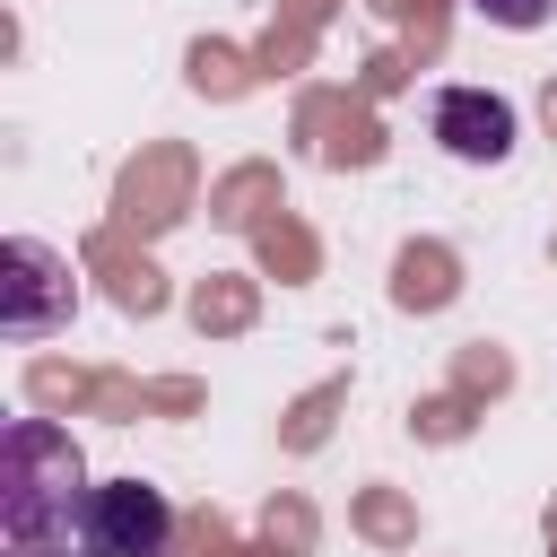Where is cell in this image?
<instances>
[{
	"mask_svg": "<svg viewBox=\"0 0 557 557\" xmlns=\"http://www.w3.org/2000/svg\"><path fill=\"white\" fill-rule=\"evenodd\" d=\"M87 513V461L52 418H9L0 435V540L9 557H70Z\"/></svg>",
	"mask_w": 557,
	"mask_h": 557,
	"instance_id": "cell-1",
	"label": "cell"
},
{
	"mask_svg": "<svg viewBox=\"0 0 557 557\" xmlns=\"http://www.w3.org/2000/svg\"><path fill=\"white\" fill-rule=\"evenodd\" d=\"M70 305H78L70 261L35 235H9L0 244V339H44L70 322Z\"/></svg>",
	"mask_w": 557,
	"mask_h": 557,
	"instance_id": "cell-2",
	"label": "cell"
},
{
	"mask_svg": "<svg viewBox=\"0 0 557 557\" xmlns=\"http://www.w3.org/2000/svg\"><path fill=\"white\" fill-rule=\"evenodd\" d=\"M165 540H174L165 487H148V479H104V487H87L78 557H165Z\"/></svg>",
	"mask_w": 557,
	"mask_h": 557,
	"instance_id": "cell-3",
	"label": "cell"
},
{
	"mask_svg": "<svg viewBox=\"0 0 557 557\" xmlns=\"http://www.w3.org/2000/svg\"><path fill=\"white\" fill-rule=\"evenodd\" d=\"M426 131H435V148L461 157V165H505L522 122H513V104H505L496 87H444V96L426 104Z\"/></svg>",
	"mask_w": 557,
	"mask_h": 557,
	"instance_id": "cell-4",
	"label": "cell"
},
{
	"mask_svg": "<svg viewBox=\"0 0 557 557\" xmlns=\"http://www.w3.org/2000/svg\"><path fill=\"white\" fill-rule=\"evenodd\" d=\"M470 9H479L487 26H513V35H522V26H540V17L557 9V0H470Z\"/></svg>",
	"mask_w": 557,
	"mask_h": 557,
	"instance_id": "cell-5",
	"label": "cell"
}]
</instances>
